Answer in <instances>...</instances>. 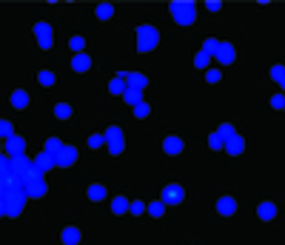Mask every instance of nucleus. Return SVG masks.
Returning a JSON list of instances; mask_svg holds the SVG:
<instances>
[{
  "label": "nucleus",
  "mask_w": 285,
  "mask_h": 245,
  "mask_svg": "<svg viewBox=\"0 0 285 245\" xmlns=\"http://www.w3.org/2000/svg\"><path fill=\"white\" fill-rule=\"evenodd\" d=\"M163 211H166V203H163V199L148 206V214H151V217H163Z\"/></svg>",
  "instance_id": "obj_29"
},
{
  "label": "nucleus",
  "mask_w": 285,
  "mask_h": 245,
  "mask_svg": "<svg viewBox=\"0 0 285 245\" xmlns=\"http://www.w3.org/2000/svg\"><path fill=\"white\" fill-rule=\"evenodd\" d=\"M271 80L282 83V80H285V66H274V69H271Z\"/></svg>",
  "instance_id": "obj_36"
},
{
  "label": "nucleus",
  "mask_w": 285,
  "mask_h": 245,
  "mask_svg": "<svg viewBox=\"0 0 285 245\" xmlns=\"http://www.w3.org/2000/svg\"><path fill=\"white\" fill-rule=\"evenodd\" d=\"M148 112H151V108H148V103H140V106H134V117H148Z\"/></svg>",
  "instance_id": "obj_35"
},
{
  "label": "nucleus",
  "mask_w": 285,
  "mask_h": 245,
  "mask_svg": "<svg viewBox=\"0 0 285 245\" xmlns=\"http://www.w3.org/2000/svg\"><path fill=\"white\" fill-rule=\"evenodd\" d=\"M126 83H128V88H140V92H143V88L148 86V77L146 74H140V72H131L126 77Z\"/></svg>",
  "instance_id": "obj_14"
},
{
  "label": "nucleus",
  "mask_w": 285,
  "mask_h": 245,
  "mask_svg": "<svg viewBox=\"0 0 285 245\" xmlns=\"http://www.w3.org/2000/svg\"><path fill=\"white\" fill-rule=\"evenodd\" d=\"M217 211L223 214V217H231V214L237 211V203H234L231 197H220L217 199Z\"/></svg>",
  "instance_id": "obj_13"
},
{
  "label": "nucleus",
  "mask_w": 285,
  "mask_h": 245,
  "mask_svg": "<svg viewBox=\"0 0 285 245\" xmlns=\"http://www.w3.org/2000/svg\"><path fill=\"white\" fill-rule=\"evenodd\" d=\"M12 106L14 108H26L29 106V94L23 92V88H17V92L12 94Z\"/></svg>",
  "instance_id": "obj_22"
},
{
  "label": "nucleus",
  "mask_w": 285,
  "mask_h": 245,
  "mask_svg": "<svg viewBox=\"0 0 285 245\" xmlns=\"http://www.w3.org/2000/svg\"><path fill=\"white\" fill-rule=\"evenodd\" d=\"M211 57H214V54H208V52H197V57H194V66H197V69H206Z\"/></svg>",
  "instance_id": "obj_27"
},
{
  "label": "nucleus",
  "mask_w": 285,
  "mask_h": 245,
  "mask_svg": "<svg viewBox=\"0 0 285 245\" xmlns=\"http://www.w3.org/2000/svg\"><path fill=\"white\" fill-rule=\"evenodd\" d=\"M63 148H66V146H63L57 137H49V140H46V154H52L54 160L60 157V151H63Z\"/></svg>",
  "instance_id": "obj_19"
},
{
  "label": "nucleus",
  "mask_w": 285,
  "mask_h": 245,
  "mask_svg": "<svg viewBox=\"0 0 285 245\" xmlns=\"http://www.w3.org/2000/svg\"><path fill=\"white\" fill-rule=\"evenodd\" d=\"M103 143H106V134H92L89 137V148H100Z\"/></svg>",
  "instance_id": "obj_32"
},
{
  "label": "nucleus",
  "mask_w": 285,
  "mask_h": 245,
  "mask_svg": "<svg viewBox=\"0 0 285 245\" xmlns=\"http://www.w3.org/2000/svg\"><path fill=\"white\" fill-rule=\"evenodd\" d=\"M243 148H246V143H243V137H239V134H234V137L226 140V151L228 154H239Z\"/></svg>",
  "instance_id": "obj_17"
},
{
  "label": "nucleus",
  "mask_w": 285,
  "mask_h": 245,
  "mask_svg": "<svg viewBox=\"0 0 285 245\" xmlns=\"http://www.w3.org/2000/svg\"><path fill=\"white\" fill-rule=\"evenodd\" d=\"M103 197H106V188H103V186H92V188H89V199H103Z\"/></svg>",
  "instance_id": "obj_31"
},
{
  "label": "nucleus",
  "mask_w": 285,
  "mask_h": 245,
  "mask_svg": "<svg viewBox=\"0 0 285 245\" xmlns=\"http://www.w3.org/2000/svg\"><path fill=\"white\" fill-rule=\"evenodd\" d=\"M279 86H282V92H285V80H282V83H279Z\"/></svg>",
  "instance_id": "obj_42"
},
{
  "label": "nucleus",
  "mask_w": 285,
  "mask_h": 245,
  "mask_svg": "<svg viewBox=\"0 0 285 245\" xmlns=\"http://www.w3.org/2000/svg\"><path fill=\"white\" fill-rule=\"evenodd\" d=\"M63 242H66V245H77V242H80V231H77L74 226L63 228Z\"/></svg>",
  "instance_id": "obj_21"
},
{
  "label": "nucleus",
  "mask_w": 285,
  "mask_h": 245,
  "mask_svg": "<svg viewBox=\"0 0 285 245\" xmlns=\"http://www.w3.org/2000/svg\"><path fill=\"white\" fill-rule=\"evenodd\" d=\"M163 151L166 154H180L183 151V140L180 137H166L163 140Z\"/></svg>",
  "instance_id": "obj_16"
},
{
  "label": "nucleus",
  "mask_w": 285,
  "mask_h": 245,
  "mask_svg": "<svg viewBox=\"0 0 285 245\" xmlns=\"http://www.w3.org/2000/svg\"><path fill=\"white\" fill-rule=\"evenodd\" d=\"M217 49H220V40H214V37H208L203 43V52H208V54H217Z\"/></svg>",
  "instance_id": "obj_30"
},
{
  "label": "nucleus",
  "mask_w": 285,
  "mask_h": 245,
  "mask_svg": "<svg viewBox=\"0 0 285 245\" xmlns=\"http://www.w3.org/2000/svg\"><path fill=\"white\" fill-rule=\"evenodd\" d=\"M72 69H74V72H89V69H92V57H89V54H74V57H72Z\"/></svg>",
  "instance_id": "obj_15"
},
{
  "label": "nucleus",
  "mask_w": 285,
  "mask_h": 245,
  "mask_svg": "<svg viewBox=\"0 0 285 245\" xmlns=\"http://www.w3.org/2000/svg\"><path fill=\"white\" fill-rule=\"evenodd\" d=\"M148 211V206H143V203H131V214H143Z\"/></svg>",
  "instance_id": "obj_40"
},
{
  "label": "nucleus",
  "mask_w": 285,
  "mask_h": 245,
  "mask_svg": "<svg viewBox=\"0 0 285 245\" xmlns=\"http://www.w3.org/2000/svg\"><path fill=\"white\" fill-rule=\"evenodd\" d=\"M217 131L223 134V137H226V140H228V137H234V134H237V131H234V126H231V123H223V126H220Z\"/></svg>",
  "instance_id": "obj_37"
},
{
  "label": "nucleus",
  "mask_w": 285,
  "mask_h": 245,
  "mask_svg": "<svg viewBox=\"0 0 285 245\" xmlns=\"http://www.w3.org/2000/svg\"><path fill=\"white\" fill-rule=\"evenodd\" d=\"M23 151H26V140H23V137L6 140V154H9V157H23Z\"/></svg>",
  "instance_id": "obj_9"
},
{
  "label": "nucleus",
  "mask_w": 285,
  "mask_h": 245,
  "mask_svg": "<svg viewBox=\"0 0 285 245\" xmlns=\"http://www.w3.org/2000/svg\"><path fill=\"white\" fill-rule=\"evenodd\" d=\"M26 199L29 194L23 183H3V206H0L3 217H17L23 211V206H26Z\"/></svg>",
  "instance_id": "obj_1"
},
{
  "label": "nucleus",
  "mask_w": 285,
  "mask_h": 245,
  "mask_svg": "<svg viewBox=\"0 0 285 245\" xmlns=\"http://www.w3.org/2000/svg\"><path fill=\"white\" fill-rule=\"evenodd\" d=\"M128 208H131V203H128L126 197H114V199H112V211H114V214H126Z\"/></svg>",
  "instance_id": "obj_23"
},
{
  "label": "nucleus",
  "mask_w": 285,
  "mask_h": 245,
  "mask_svg": "<svg viewBox=\"0 0 285 245\" xmlns=\"http://www.w3.org/2000/svg\"><path fill=\"white\" fill-rule=\"evenodd\" d=\"M74 160H77V148L66 146L63 151H60V157H57V166L60 168H69V166H74Z\"/></svg>",
  "instance_id": "obj_11"
},
{
  "label": "nucleus",
  "mask_w": 285,
  "mask_h": 245,
  "mask_svg": "<svg viewBox=\"0 0 285 245\" xmlns=\"http://www.w3.org/2000/svg\"><path fill=\"white\" fill-rule=\"evenodd\" d=\"M26 194H29V197H43V194H46V183H43V174H37L34 180H29V183H26Z\"/></svg>",
  "instance_id": "obj_8"
},
{
  "label": "nucleus",
  "mask_w": 285,
  "mask_h": 245,
  "mask_svg": "<svg viewBox=\"0 0 285 245\" xmlns=\"http://www.w3.org/2000/svg\"><path fill=\"white\" fill-rule=\"evenodd\" d=\"M271 106L274 108H285V97H282V94H274V97H271Z\"/></svg>",
  "instance_id": "obj_38"
},
{
  "label": "nucleus",
  "mask_w": 285,
  "mask_h": 245,
  "mask_svg": "<svg viewBox=\"0 0 285 245\" xmlns=\"http://www.w3.org/2000/svg\"><path fill=\"white\" fill-rule=\"evenodd\" d=\"M206 80H208V83H217V80H220V69H208Z\"/></svg>",
  "instance_id": "obj_39"
},
{
  "label": "nucleus",
  "mask_w": 285,
  "mask_h": 245,
  "mask_svg": "<svg viewBox=\"0 0 285 245\" xmlns=\"http://www.w3.org/2000/svg\"><path fill=\"white\" fill-rule=\"evenodd\" d=\"M257 214H259V219H274L277 217V206L274 203H259Z\"/></svg>",
  "instance_id": "obj_18"
},
{
  "label": "nucleus",
  "mask_w": 285,
  "mask_h": 245,
  "mask_svg": "<svg viewBox=\"0 0 285 245\" xmlns=\"http://www.w3.org/2000/svg\"><path fill=\"white\" fill-rule=\"evenodd\" d=\"M54 117H57V120H69V117H72V106H69V103H57V106H54Z\"/></svg>",
  "instance_id": "obj_24"
},
{
  "label": "nucleus",
  "mask_w": 285,
  "mask_h": 245,
  "mask_svg": "<svg viewBox=\"0 0 285 245\" xmlns=\"http://www.w3.org/2000/svg\"><path fill=\"white\" fill-rule=\"evenodd\" d=\"M208 148H214V151H217V148H226V137L220 131H214L211 137H208Z\"/></svg>",
  "instance_id": "obj_25"
},
{
  "label": "nucleus",
  "mask_w": 285,
  "mask_h": 245,
  "mask_svg": "<svg viewBox=\"0 0 285 245\" xmlns=\"http://www.w3.org/2000/svg\"><path fill=\"white\" fill-rule=\"evenodd\" d=\"M206 9H208V12H220V0H208Z\"/></svg>",
  "instance_id": "obj_41"
},
{
  "label": "nucleus",
  "mask_w": 285,
  "mask_h": 245,
  "mask_svg": "<svg viewBox=\"0 0 285 245\" xmlns=\"http://www.w3.org/2000/svg\"><path fill=\"white\" fill-rule=\"evenodd\" d=\"M0 134H3L6 140L14 137V128H12V123H9V120H3V123H0Z\"/></svg>",
  "instance_id": "obj_33"
},
{
  "label": "nucleus",
  "mask_w": 285,
  "mask_h": 245,
  "mask_svg": "<svg viewBox=\"0 0 285 245\" xmlns=\"http://www.w3.org/2000/svg\"><path fill=\"white\" fill-rule=\"evenodd\" d=\"M123 100H126L128 106H140V103H143V92H140V88H126Z\"/></svg>",
  "instance_id": "obj_20"
},
{
  "label": "nucleus",
  "mask_w": 285,
  "mask_h": 245,
  "mask_svg": "<svg viewBox=\"0 0 285 245\" xmlns=\"http://www.w3.org/2000/svg\"><path fill=\"white\" fill-rule=\"evenodd\" d=\"M160 43V32L154 26H140L137 29V49L140 52H151Z\"/></svg>",
  "instance_id": "obj_3"
},
{
  "label": "nucleus",
  "mask_w": 285,
  "mask_h": 245,
  "mask_svg": "<svg viewBox=\"0 0 285 245\" xmlns=\"http://www.w3.org/2000/svg\"><path fill=\"white\" fill-rule=\"evenodd\" d=\"M106 143H108V151H112V154L123 151V131H120V126H112L106 131Z\"/></svg>",
  "instance_id": "obj_4"
},
{
  "label": "nucleus",
  "mask_w": 285,
  "mask_h": 245,
  "mask_svg": "<svg viewBox=\"0 0 285 245\" xmlns=\"http://www.w3.org/2000/svg\"><path fill=\"white\" fill-rule=\"evenodd\" d=\"M69 46H72V49H74V52H77V54H83V46H86V40L80 37V34H74V37L69 40Z\"/></svg>",
  "instance_id": "obj_28"
},
{
  "label": "nucleus",
  "mask_w": 285,
  "mask_h": 245,
  "mask_svg": "<svg viewBox=\"0 0 285 245\" xmlns=\"http://www.w3.org/2000/svg\"><path fill=\"white\" fill-rule=\"evenodd\" d=\"M126 77H128L126 72H123V74H117V77H114L112 83H108V92H112V94H126V88H128Z\"/></svg>",
  "instance_id": "obj_12"
},
{
  "label": "nucleus",
  "mask_w": 285,
  "mask_h": 245,
  "mask_svg": "<svg viewBox=\"0 0 285 245\" xmlns=\"http://www.w3.org/2000/svg\"><path fill=\"white\" fill-rule=\"evenodd\" d=\"M54 166H57V160H54L52 154H46V151H43V154H37V157H34V168H37L40 174H46L49 168H54Z\"/></svg>",
  "instance_id": "obj_10"
},
{
  "label": "nucleus",
  "mask_w": 285,
  "mask_h": 245,
  "mask_svg": "<svg viewBox=\"0 0 285 245\" xmlns=\"http://www.w3.org/2000/svg\"><path fill=\"white\" fill-rule=\"evenodd\" d=\"M112 14H114V6H112V3H100V6H97V17L100 20H108Z\"/></svg>",
  "instance_id": "obj_26"
},
{
  "label": "nucleus",
  "mask_w": 285,
  "mask_h": 245,
  "mask_svg": "<svg viewBox=\"0 0 285 245\" xmlns=\"http://www.w3.org/2000/svg\"><path fill=\"white\" fill-rule=\"evenodd\" d=\"M40 86H54V74L52 72H40Z\"/></svg>",
  "instance_id": "obj_34"
},
{
  "label": "nucleus",
  "mask_w": 285,
  "mask_h": 245,
  "mask_svg": "<svg viewBox=\"0 0 285 245\" xmlns=\"http://www.w3.org/2000/svg\"><path fill=\"white\" fill-rule=\"evenodd\" d=\"M183 197H186L183 186H166V188H163V203H166V206H180Z\"/></svg>",
  "instance_id": "obj_5"
},
{
  "label": "nucleus",
  "mask_w": 285,
  "mask_h": 245,
  "mask_svg": "<svg viewBox=\"0 0 285 245\" xmlns=\"http://www.w3.org/2000/svg\"><path fill=\"white\" fill-rule=\"evenodd\" d=\"M34 37H37L40 49H52V26L49 23H37L34 26Z\"/></svg>",
  "instance_id": "obj_7"
},
{
  "label": "nucleus",
  "mask_w": 285,
  "mask_h": 245,
  "mask_svg": "<svg viewBox=\"0 0 285 245\" xmlns=\"http://www.w3.org/2000/svg\"><path fill=\"white\" fill-rule=\"evenodd\" d=\"M234 57H237V52H234V46H231V43H220L217 54H214V60H217L220 66H231V63H234Z\"/></svg>",
  "instance_id": "obj_6"
},
{
  "label": "nucleus",
  "mask_w": 285,
  "mask_h": 245,
  "mask_svg": "<svg viewBox=\"0 0 285 245\" xmlns=\"http://www.w3.org/2000/svg\"><path fill=\"white\" fill-rule=\"evenodd\" d=\"M168 9H171L174 23H180V26H191L194 23V3L191 0H174Z\"/></svg>",
  "instance_id": "obj_2"
}]
</instances>
